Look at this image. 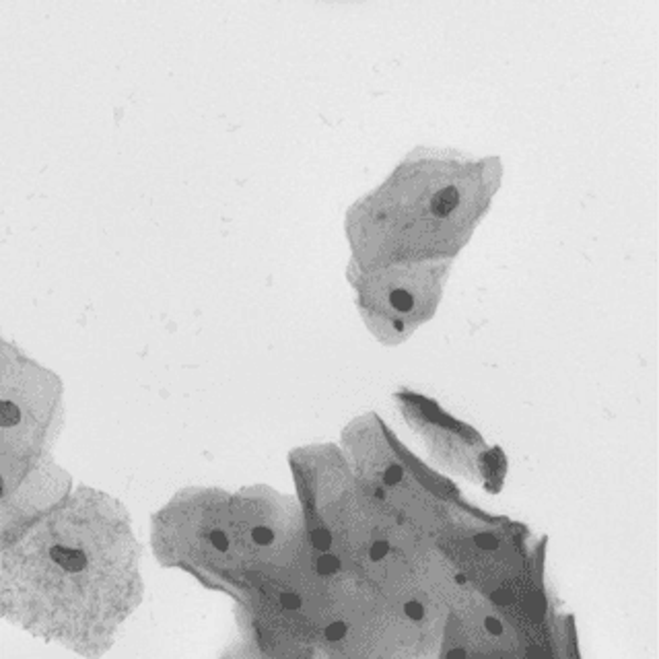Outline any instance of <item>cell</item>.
<instances>
[{"label": "cell", "instance_id": "obj_14", "mask_svg": "<svg viewBox=\"0 0 659 659\" xmlns=\"http://www.w3.org/2000/svg\"><path fill=\"white\" fill-rule=\"evenodd\" d=\"M492 601L498 603V605H507V603L513 601V595H511V591H507V589H496L492 593Z\"/></svg>", "mask_w": 659, "mask_h": 659}, {"label": "cell", "instance_id": "obj_4", "mask_svg": "<svg viewBox=\"0 0 659 659\" xmlns=\"http://www.w3.org/2000/svg\"><path fill=\"white\" fill-rule=\"evenodd\" d=\"M315 569H318L320 575H332V573H336L340 569V561L336 559L334 554H324V556L318 559Z\"/></svg>", "mask_w": 659, "mask_h": 659}, {"label": "cell", "instance_id": "obj_2", "mask_svg": "<svg viewBox=\"0 0 659 659\" xmlns=\"http://www.w3.org/2000/svg\"><path fill=\"white\" fill-rule=\"evenodd\" d=\"M458 204H460V192L449 186V188L439 190L433 196V200H431V210H433L435 217H447Z\"/></svg>", "mask_w": 659, "mask_h": 659}, {"label": "cell", "instance_id": "obj_11", "mask_svg": "<svg viewBox=\"0 0 659 659\" xmlns=\"http://www.w3.org/2000/svg\"><path fill=\"white\" fill-rule=\"evenodd\" d=\"M404 612H406V616L412 618V620H420L425 616V608L418 601H408L406 605H404Z\"/></svg>", "mask_w": 659, "mask_h": 659}, {"label": "cell", "instance_id": "obj_13", "mask_svg": "<svg viewBox=\"0 0 659 659\" xmlns=\"http://www.w3.org/2000/svg\"><path fill=\"white\" fill-rule=\"evenodd\" d=\"M210 542H213V546L215 548H219L221 552H225L227 548H229V540H227V536L223 534V532H219V530H215L213 534H210Z\"/></svg>", "mask_w": 659, "mask_h": 659}, {"label": "cell", "instance_id": "obj_15", "mask_svg": "<svg viewBox=\"0 0 659 659\" xmlns=\"http://www.w3.org/2000/svg\"><path fill=\"white\" fill-rule=\"evenodd\" d=\"M402 474H404V472H402V468H400V466H389L383 478H385V482H387V484H398V482L402 480Z\"/></svg>", "mask_w": 659, "mask_h": 659}, {"label": "cell", "instance_id": "obj_16", "mask_svg": "<svg viewBox=\"0 0 659 659\" xmlns=\"http://www.w3.org/2000/svg\"><path fill=\"white\" fill-rule=\"evenodd\" d=\"M387 554V542H375L371 546V561H381Z\"/></svg>", "mask_w": 659, "mask_h": 659}, {"label": "cell", "instance_id": "obj_20", "mask_svg": "<svg viewBox=\"0 0 659 659\" xmlns=\"http://www.w3.org/2000/svg\"><path fill=\"white\" fill-rule=\"evenodd\" d=\"M455 583L464 585V583H466V575H462V573H460V575H455Z\"/></svg>", "mask_w": 659, "mask_h": 659}, {"label": "cell", "instance_id": "obj_19", "mask_svg": "<svg viewBox=\"0 0 659 659\" xmlns=\"http://www.w3.org/2000/svg\"><path fill=\"white\" fill-rule=\"evenodd\" d=\"M447 659H466V651L464 649H451L447 653Z\"/></svg>", "mask_w": 659, "mask_h": 659}, {"label": "cell", "instance_id": "obj_17", "mask_svg": "<svg viewBox=\"0 0 659 659\" xmlns=\"http://www.w3.org/2000/svg\"><path fill=\"white\" fill-rule=\"evenodd\" d=\"M484 626H486V630H488L490 635H500V632H503V624H500L494 616H488V618L484 620Z\"/></svg>", "mask_w": 659, "mask_h": 659}, {"label": "cell", "instance_id": "obj_3", "mask_svg": "<svg viewBox=\"0 0 659 659\" xmlns=\"http://www.w3.org/2000/svg\"><path fill=\"white\" fill-rule=\"evenodd\" d=\"M21 420V410L9 400H0V427H15Z\"/></svg>", "mask_w": 659, "mask_h": 659}, {"label": "cell", "instance_id": "obj_8", "mask_svg": "<svg viewBox=\"0 0 659 659\" xmlns=\"http://www.w3.org/2000/svg\"><path fill=\"white\" fill-rule=\"evenodd\" d=\"M251 538L256 540V544H260V546H268V544H272L274 534H272V530L260 525V528H256V530L251 532Z\"/></svg>", "mask_w": 659, "mask_h": 659}, {"label": "cell", "instance_id": "obj_7", "mask_svg": "<svg viewBox=\"0 0 659 659\" xmlns=\"http://www.w3.org/2000/svg\"><path fill=\"white\" fill-rule=\"evenodd\" d=\"M311 542L318 550H328L332 544V536L328 530H315V532H311Z\"/></svg>", "mask_w": 659, "mask_h": 659}, {"label": "cell", "instance_id": "obj_22", "mask_svg": "<svg viewBox=\"0 0 659 659\" xmlns=\"http://www.w3.org/2000/svg\"><path fill=\"white\" fill-rule=\"evenodd\" d=\"M3 494H5V482H3V478H0V496Z\"/></svg>", "mask_w": 659, "mask_h": 659}, {"label": "cell", "instance_id": "obj_10", "mask_svg": "<svg viewBox=\"0 0 659 659\" xmlns=\"http://www.w3.org/2000/svg\"><path fill=\"white\" fill-rule=\"evenodd\" d=\"M346 635V624L344 622H332L326 628V639L328 641H340Z\"/></svg>", "mask_w": 659, "mask_h": 659}, {"label": "cell", "instance_id": "obj_5", "mask_svg": "<svg viewBox=\"0 0 659 659\" xmlns=\"http://www.w3.org/2000/svg\"><path fill=\"white\" fill-rule=\"evenodd\" d=\"M389 301H391V305L396 309H400V311H408L412 307V295L408 291H402V288L393 291L389 295Z\"/></svg>", "mask_w": 659, "mask_h": 659}, {"label": "cell", "instance_id": "obj_1", "mask_svg": "<svg viewBox=\"0 0 659 659\" xmlns=\"http://www.w3.org/2000/svg\"><path fill=\"white\" fill-rule=\"evenodd\" d=\"M49 556L56 565H60L68 573H78L87 567V556L78 548H68V546H52Z\"/></svg>", "mask_w": 659, "mask_h": 659}, {"label": "cell", "instance_id": "obj_18", "mask_svg": "<svg viewBox=\"0 0 659 659\" xmlns=\"http://www.w3.org/2000/svg\"><path fill=\"white\" fill-rule=\"evenodd\" d=\"M528 659H546V655H544V651H542V647H530L528 649Z\"/></svg>", "mask_w": 659, "mask_h": 659}, {"label": "cell", "instance_id": "obj_21", "mask_svg": "<svg viewBox=\"0 0 659 659\" xmlns=\"http://www.w3.org/2000/svg\"><path fill=\"white\" fill-rule=\"evenodd\" d=\"M393 328H396V330H404V324H402V322H393Z\"/></svg>", "mask_w": 659, "mask_h": 659}, {"label": "cell", "instance_id": "obj_6", "mask_svg": "<svg viewBox=\"0 0 659 659\" xmlns=\"http://www.w3.org/2000/svg\"><path fill=\"white\" fill-rule=\"evenodd\" d=\"M525 610H528V614H530L534 620H538V618L544 614V599H542L540 595H530V597L525 599Z\"/></svg>", "mask_w": 659, "mask_h": 659}, {"label": "cell", "instance_id": "obj_9", "mask_svg": "<svg viewBox=\"0 0 659 659\" xmlns=\"http://www.w3.org/2000/svg\"><path fill=\"white\" fill-rule=\"evenodd\" d=\"M474 542H476V546H478V548H482V550H496V548H498V540H496L494 536H490V534H478V536L474 538Z\"/></svg>", "mask_w": 659, "mask_h": 659}, {"label": "cell", "instance_id": "obj_12", "mask_svg": "<svg viewBox=\"0 0 659 659\" xmlns=\"http://www.w3.org/2000/svg\"><path fill=\"white\" fill-rule=\"evenodd\" d=\"M280 603L286 608V610H299V608H301V597L297 593H282L280 595Z\"/></svg>", "mask_w": 659, "mask_h": 659}]
</instances>
